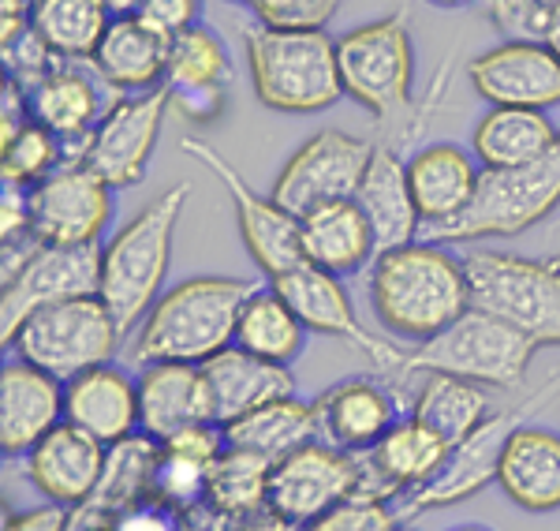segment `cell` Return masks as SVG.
I'll use <instances>...</instances> for the list:
<instances>
[{
  "label": "cell",
  "mask_w": 560,
  "mask_h": 531,
  "mask_svg": "<svg viewBox=\"0 0 560 531\" xmlns=\"http://www.w3.org/2000/svg\"><path fill=\"white\" fill-rule=\"evenodd\" d=\"M370 158H374V142L363 135H351L340 128H325L303 142L284 169L273 180V203L284 206L295 218L322 210L332 203L355 199L359 184H363Z\"/></svg>",
  "instance_id": "30bf717a"
},
{
  "label": "cell",
  "mask_w": 560,
  "mask_h": 531,
  "mask_svg": "<svg viewBox=\"0 0 560 531\" xmlns=\"http://www.w3.org/2000/svg\"><path fill=\"white\" fill-rule=\"evenodd\" d=\"M213 423L198 363H147L139 374V435L173 442L191 427Z\"/></svg>",
  "instance_id": "d4e9b609"
},
{
  "label": "cell",
  "mask_w": 560,
  "mask_h": 531,
  "mask_svg": "<svg viewBox=\"0 0 560 531\" xmlns=\"http://www.w3.org/2000/svg\"><path fill=\"white\" fill-rule=\"evenodd\" d=\"M269 475H273V461L250 453V449H236L224 442V453L213 461L206 498H210L232 524H240V520H250V517H258V512H266Z\"/></svg>",
  "instance_id": "8d00e7d4"
},
{
  "label": "cell",
  "mask_w": 560,
  "mask_h": 531,
  "mask_svg": "<svg viewBox=\"0 0 560 531\" xmlns=\"http://www.w3.org/2000/svg\"><path fill=\"white\" fill-rule=\"evenodd\" d=\"M546 45H549V49H553L557 57H560V12H557L553 26H549V38H546Z\"/></svg>",
  "instance_id": "db71d44e"
},
{
  "label": "cell",
  "mask_w": 560,
  "mask_h": 531,
  "mask_svg": "<svg viewBox=\"0 0 560 531\" xmlns=\"http://www.w3.org/2000/svg\"><path fill=\"white\" fill-rule=\"evenodd\" d=\"M453 453V446L430 430L422 419H400L393 430L366 453L355 457V501H382V506H396L411 490L427 487L433 475L441 472L445 457Z\"/></svg>",
  "instance_id": "ac0fdd59"
},
{
  "label": "cell",
  "mask_w": 560,
  "mask_h": 531,
  "mask_svg": "<svg viewBox=\"0 0 560 531\" xmlns=\"http://www.w3.org/2000/svg\"><path fill=\"white\" fill-rule=\"evenodd\" d=\"M4 531H71V509L49 501V506L20 512V517H12V512H8Z\"/></svg>",
  "instance_id": "681fc988"
},
{
  "label": "cell",
  "mask_w": 560,
  "mask_h": 531,
  "mask_svg": "<svg viewBox=\"0 0 560 531\" xmlns=\"http://www.w3.org/2000/svg\"><path fill=\"white\" fill-rule=\"evenodd\" d=\"M318 438L345 453H366L400 423V404L377 378H345L314 401Z\"/></svg>",
  "instance_id": "7402d4cb"
},
{
  "label": "cell",
  "mask_w": 560,
  "mask_h": 531,
  "mask_svg": "<svg viewBox=\"0 0 560 531\" xmlns=\"http://www.w3.org/2000/svg\"><path fill=\"white\" fill-rule=\"evenodd\" d=\"M232 79V57L224 42L217 38L210 26H191V31L168 38V71L165 86H229Z\"/></svg>",
  "instance_id": "74e56055"
},
{
  "label": "cell",
  "mask_w": 560,
  "mask_h": 531,
  "mask_svg": "<svg viewBox=\"0 0 560 531\" xmlns=\"http://www.w3.org/2000/svg\"><path fill=\"white\" fill-rule=\"evenodd\" d=\"M232 531H295V528H288L284 520L273 517V512H258V517H250V520H240Z\"/></svg>",
  "instance_id": "f907efd6"
},
{
  "label": "cell",
  "mask_w": 560,
  "mask_h": 531,
  "mask_svg": "<svg viewBox=\"0 0 560 531\" xmlns=\"http://www.w3.org/2000/svg\"><path fill=\"white\" fill-rule=\"evenodd\" d=\"M448 531H493V528H486V524H459V528H448Z\"/></svg>",
  "instance_id": "9f6ffc18"
},
{
  "label": "cell",
  "mask_w": 560,
  "mask_h": 531,
  "mask_svg": "<svg viewBox=\"0 0 560 531\" xmlns=\"http://www.w3.org/2000/svg\"><path fill=\"white\" fill-rule=\"evenodd\" d=\"M408 180L422 224L441 229L471 206L478 180H482V165L471 150L456 147V142H430L408 158Z\"/></svg>",
  "instance_id": "4316f807"
},
{
  "label": "cell",
  "mask_w": 560,
  "mask_h": 531,
  "mask_svg": "<svg viewBox=\"0 0 560 531\" xmlns=\"http://www.w3.org/2000/svg\"><path fill=\"white\" fill-rule=\"evenodd\" d=\"M198 15H202V0H142L139 8V20L165 38L198 26Z\"/></svg>",
  "instance_id": "ee69618b"
},
{
  "label": "cell",
  "mask_w": 560,
  "mask_h": 531,
  "mask_svg": "<svg viewBox=\"0 0 560 531\" xmlns=\"http://www.w3.org/2000/svg\"><path fill=\"white\" fill-rule=\"evenodd\" d=\"M120 340L124 333L102 296H71L34 311L8 348H15V356L42 367L45 374L71 382L83 371L108 363Z\"/></svg>",
  "instance_id": "9c48e42d"
},
{
  "label": "cell",
  "mask_w": 560,
  "mask_h": 531,
  "mask_svg": "<svg viewBox=\"0 0 560 531\" xmlns=\"http://www.w3.org/2000/svg\"><path fill=\"white\" fill-rule=\"evenodd\" d=\"M34 8H38V0H0V15L4 20H31Z\"/></svg>",
  "instance_id": "816d5d0a"
},
{
  "label": "cell",
  "mask_w": 560,
  "mask_h": 531,
  "mask_svg": "<svg viewBox=\"0 0 560 531\" xmlns=\"http://www.w3.org/2000/svg\"><path fill=\"white\" fill-rule=\"evenodd\" d=\"M475 308L527 333L538 345L560 348V263L475 247L464 255Z\"/></svg>",
  "instance_id": "ba28073f"
},
{
  "label": "cell",
  "mask_w": 560,
  "mask_h": 531,
  "mask_svg": "<svg viewBox=\"0 0 560 531\" xmlns=\"http://www.w3.org/2000/svg\"><path fill=\"white\" fill-rule=\"evenodd\" d=\"M102 8L108 12V20H128V15H139L142 0H102Z\"/></svg>",
  "instance_id": "f5cc1de1"
},
{
  "label": "cell",
  "mask_w": 560,
  "mask_h": 531,
  "mask_svg": "<svg viewBox=\"0 0 560 531\" xmlns=\"http://www.w3.org/2000/svg\"><path fill=\"white\" fill-rule=\"evenodd\" d=\"M560 206V135L549 154L530 165L482 173L471 206L456 221L430 229L433 244H475V240L520 236Z\"/></svg>",
  "instance_id": "52a82bcc"
},
{
  "label": "cell",
  "mask_w": 560,
  "mask_h": 531,
  "mask_svg": "<svg viewBox=\"0 0 560 531\" xmlns=\"http://www.w3.org/2000/svg\"><path fill=\"white\" fill-rule=\"evenodd\" d=\"M94 71L113 94H147L165 86L168 71V38L147 26L139 15L113 20L102 45L90 57Z\"/></svg>",
  "instance_id": "f1b7e54d"
},
{
  "label": "cell",
  "mask_w": 560,
  "mask_h": 531,
  "mask_svg": "<svg viewBox=\"0 0 560 531\" xmlns=\"http://www.w3.org/2000/svg\"><path fill=\"white\" fill-rule=\"evenodd\" d=\"M427 4H438V8H467L475 0H427Z\"/></svg>",
  "instance_id": "11a10c76"
},
{
  "label": "cell",
  "mask_w": 560,
  "mask_h": 531,
  "mask_svg": "<svg viewBox=\"0 0 560 531\" xmlns=\"http://www.w3.org/2000/svg\"><path fill=\"white\" fill-rule=\"evenodd\" d=\"M340 86L351 102H359L377 124L393 128L388 147L408 135V116L419 113L411 97L415 86V45L408 31V12H393L370 20L345 38H337Z\"/></svg>",
  "instance_id": "5b68a950"
},
{
  "label": "cell",
  "mask_w": 560,
  "mask_h": 531,
  "mask_svg": "<svg viewBox=\"0 0 560 531\" xmlns=\"http://www.w3.org/2000/svg\"><path fill=\"white\" fill-rule=\"evenodd\" d=\"M553 374H557V378H560V367H557V371H553Z\"/></svg>",
  "instance_id": "6f0895ef"
},
{
  "label": "cell",
  "mask_w": 560,
  "mask_h": 531,
  "mask_svg": "<svg viewBox=\"0 0 560 531\" xmlns=\"http://www.w3.org/2000/svg\"><path fill=\"white\" fill-rule=\"evenodd\" d=\"M292 303V311L300 314V322L306 326V333H325V337H340L348 345H355L359 353H366L382 371H400L404 356L393 340H385L382 333L366 330L355 314V303H351L345 277L329 274V269H318L311 263H300L288 274H280L269 281Z\"/></svg>",
  "instance_id": "e0dca14e"
},
{
  "label": "cell",
  "mask_w": 560,
  "mask_h": 531,
  "mask_svg": "<svg viewBox=\"0 0 560 531\" xmlns=\"http://www.w3.org/2000/svg\"><path fill=\"white\" fill-rule=\"evenodd\" d=\"M105 109L108 105L102 102L97 76H86L79 65H60L31 90L34 120L57 135V139L65 142L68 154L75 150V158L83 154L90 131L97 128V120L105 116Z\"/></svg>",
  "instance_id": "f546056e"
},
{
  "label": "cell",
  "mask_w": 560,
  "mask_h": 531,
  "mask_svg": "<svg viewBox=\"0 0 560 531\" xmlns=\"http://www.w3.org/2000/svg\"><path fill=\"white\" fill-rule=\"evenodd\" d=\"M168 109H173V90L168 86L147 90V94H116L105 116L97 120V128L90 131L79 161H86L116 192L139 184L147 176Z\"/></svg>",
  "instance_id": "4fadbf2b"
},
{
  "label": "cell",
  "mask_w": 560,
  "mask_h": 531,
  "mask_svg": "<svg viewBox=\"0 0 560 531\" xmlns=\"http://www.w3.org/2000/svg\"><path fill=\"white\" fill-rule=\"evenodd\" d=\"M355 203L366 213L370 229H374L377 255L415 244L422 229V213L411 195L408 161L400 158L396 147L374 142V158H370V169L355 192Z\"/></svg>",
  "instance_id": "484cf974"
},
{
  "label": "cell",
  "mask_w": 560,
  "mask_h": 531,
  "mask_svg": "<svg viewBox=\"0 0 560 531\" xmlns=\"http://www.w3.org/2000/svg\"><path fill=\"white\" fill-rule=\"evenodd\" d=\"M108 464V446L97 442L94 435L79 430L75 423H60L57 430L42 438L26 453V480L45 501L79 509L97 490Z\"/></svg>",
  "instance_id": "ffe728a7"
},
{
  "label": "cell",
  "mask_w": 560,
  "mask_h": 531,
  "mask_svg": "<svg viewBox=\"0 0 560 531\" xmlns=\"http://www.w3.org/2000/svg\"><path fill=\"white\" fill-rule=\"evenodd\" d=\"M243 57L250 86L266 109L288 116L325 113L345 97L337 68V38L329 31H277L243 26Z\"/></svg>",
  "instance_id": "277c9868"
},
{
  "label": "cell",
  "mask_w": 560,
  "mask_h": 531,
  "mask_svg": "<svg viewBox=\"0 0 560 531\" xmlns=\"http://www.w3.org/2000/svg\"><path fill=\"white\" fill-rule=\"evenodd\" d=\"M0 142H8V139H15L26 124L34 120V113H31V90H23L15 79H8L4 76V86H0Z\"/></svg>",
  "instance_id": "c3c4849f"
},
{
  "label": "cell",
  "mask_w": 560,
  "mask_h": 531,
  "mask_svg": "<svg viewBox=\"0 0 560 531\" xmlns=\"http://www.w3.org/2000/svg\"><path fill=\"white\" fill-rule=\"evenodd\" d=\"M224 442L236 449H250V453L266 457V461H284L295 449L322 442L318 438V412L314 404L300 397H284L273 404H261V408L247 412L236 423L224 427Z\"/></svg>",
  "instance_id": "d6a6232c"
},
{
  "label": "cell",
  "mask_w": 560,
  "mask_h": 531,
  "mask_svg": "<svg viewBox=\"0 0 560 531\" xmlns=\"http://www.w3.org/2000/svg\"><path fill=\"white\" fill-rule=\"evenodd\" d=\"M303 340H306V326L300 322V314L292 311V303H288L273 285L255 288V292L247 296V303H243V311H240V322H236V345L243 353L288 367L303 353Z\"/></svg>",
  "instance_id": "e575fe53"
},
{
  "label": "cell",
  "mask_w": 560,
  "mask_h": 531,
  "mask_svg": "<svg viewBox=\"0 0 560 531\" xmlns=\"http://www.w3.org/2000/svg\"><path fill=\"white\" fill-rule=\"evenodd\" d=\"M191 199V184H173L153 203L116 229V236L102 247V288L97 296L113 311L116 326L128 337L139 330L147 311L158 303L165 288L168 263H173V236L179 213Z\"/></svg>",
  "instance_id": "3957f363"
},
{
  "label": "cell",
  "mask_w": 560,
  "mask_h": 531,
  "mask_svg": "<svg viewBox=\"0 0 560 531\" xmlns=\"http://www.w3.org/2000/svg\"><path fill=\"white\" fill-rule=\"evenodd\" d=\"M247 277H187L158 296L135 330V359L147 363H198L236 345V322L255 292Z\"/></svg>",
  "instance_id": "7a4b0ae2"
},
{
  "label": "cell",
  "mask_w": 560,
  "mask_h": 531,
  "mask_svg": "<svg viewBox=\"0 0 560 531\" xmlns=\"http://www.w3.org/2000/svg\"><path fill=\"white\" fill-rule=\"evenodd\" d=\"M65 419L94 435L102 446H120L139 435V378L113 363L65 382Z\"/></svg>",
  "instance_id": "cb8c5ba5"
},
{
  "label": "cell",
  "mask_w": 560,
  "mask_h": 531,
  "mask_svg": "<svg viewBox=\"0 0 560 531\" xmlns=\"http://www.w3.org/2000/svg\"><path fill=\"white\" fill-rule=\"evenodd\" d=\"M400 517H396L393 506H382V501H345L340 509H332L329 517L314 520L306 528L295 531H400Z\"/></svg>",
  "instance_id": "7bdbcfd3"
},
{
  "label": "cell",
  "mask_w": 560,
  "mask_h": 531,
  "mask_svg": "<svg viewBox=\"0 0 560 531\" xmlns=\"http://www.w3.org/2000/svg\"><path fill=\"white\" fill-rule=\"evenodd\" d=\"M538 340L501 322L497 314L471 308L464 311L448 330L438 337L415 345V353L404 356V374H453L478 382L486 390H516L527 378L530 359L538 353Z\"/></svg>",
  "instance_id": "8992f818"
},
{
  "label": "cell",
  "mask_w": 560,
  "mask_h": 531,
  "mask_svg": "<svg viewBox=\"0 0 560 531\" xmlns=\"http://www.w3.org/2000/svg\"><path fill=\"white\" fill-rule=\"evenodd\" d=\"M475 94L504 109H557L560 57L546 42H501L467 60Z\"/></svg>",
  "instance_id": "d6986e66"
},
{
  "label": "cell",
  "mask_w": 560,
  "mask_h": 531,
  "mask_svg": "<svg viewBox=\"0 0 560 531\" xmlns=\"http://www.w3.org/2000/svg\"><path fill=\"white\" fill-rule=\"evenodd\" d=\"M20 240H34L31 195H26V187L0 184V247L20 244Z\"/></svg>",
  "instance_id": "bcb514c9"
},
{
  "label": "cell",
  "mask_w": 560,
  "mask_h": 531,
  "mask_svg": "<svg viewBox=\"0 0 560 531\" xmlns=\"http://www.w3.org/2000/svg\"><path fill=\"white\" fill-rule=\"evenodd\" d=\"M411 416L427 423L430 430H438L448 446H459L493 416L490 390L478 382H467V378L427 374L419 393L411 397Z\"/></svg>",
  "instance_id": "836d02e7"
},
{
  "label": "cell",
  "mask_w": 560,
  "mask_h": 531,
  "mask_svg": "<svg viewBox=\"0 0 560 531\" xmlns=\"http://www.w3.org/2000/svg\"><path fill=\"white\" fill-rule=\"evenodd\" d=\"M482 12L504 42H546L560 0H482Z\"/></svg>",
  "instance_id": "ab89813d"
},
{
  "label": "cell",
  "mask_w": 560,
  "mask_h": 531,
  "mask_svg": "<svg viewBox=\"0 0 560 531\" xmlns=\"http://www.w3.org/2000/svg\"><path fill=\"white\" fill-rule=\"evenodd\" d=\"M113 184H105L86 161L68 158L31 192V229L42 244H97L113 221Z\"/></svg>",
  "instance_id": "2e32d148"
},
{
  "label": "cell",
  "mask_w": 560,
  "mask_h": 531,
  "mask_svg": "<svg viewBox=\"0 0 560 531\" xmlns=\"http://www.w3.org/2000/svg\"><path fill=\"white\" fill-rule=\"evenodd\" d=\"M303 232V263L329 269L337 277H355L377 258V240L366 213L355 199L332 203L300 218Z\"/></svg>",
  "instance_id": "4dcf8cb0"
},
{
  "label": "cell",
  "mask_w": 560,
  "mask_h": 531,
  "mask_svg": "<svg viewBox=\"0 0 560 531\" xmlns=\"http://www.w3.org/2000/svg\"><path fill=\"white\" fill-rule=\"evenodd\" d=\"M557 393H560V382L549 374V382L541 385L535 397H527L520 408L493 412L471 438H464L459 446H453V453L445 457L441 472L433 475L427 487L411 490L408 498L393 506L396 517H400V524H408V520L422 517V512H430V509H448L464 498H475L478 490H486L490 483H497V464H501V449L509 442L512 427H520L527 412L541 408V404L553 401Z\"/></svg>",
  "instance_id": "8fae6325"
},
{
  "label": "cell",
  "mask_w": 560,
  "mask_h": 531,
  "mask_svg": "<svg viewBox=\"0 0 560 531\" xmlns=\"http://www.w3.org/2000/svg\"><path fill=\"white\" fill-rule=\"evenodd\" d=\"M179 150L187 158L202 161L210 173L221 180V187L229 192L232 210H236V224L247 255L255 258V266L273 281V277L288 274L303 263V232H300V218L288 213L284 206L273 203V195H258L255 187L243 180L236 165H229L217 150L206 147L202 139H191L184 135L179 139Z\"/></svg>",
  "instance_id": "7c38bea8"
},
{
  "label": "cell",
  "mask_w": 560,
  "mask_h": 531,
  "mask_svg": "<svg viewBox=\"0 0 560 531\" xmlns=\"http://www.w3.org/2000/svg\"><path fill=\"white\" fill-rule=\"evenodd\" d=\"M258 23L277 31H325L340 12V0H243Z\"/></svg>",
  "instance_id": "60d3db41"
},
{
  "label": "cell",
  "mask_w": 560,
  "mask_h": 531,
  "mask_svg": "<svg viewBox=\"0 0 560 531\" xmlns=\"http://www.w3.org/2000/svg\"><path fill=\"white\" fill-rule=\"evenodd\" d=\"M108 23L102 0H38L31 12V26L65 65H90Z\"/></svg>",
  "instance_id": "d590c367"
},
{
  "label": "cell",
  "mask_w": 560,
  "mask_h": 531,
  "mask_svg": "<svg viewBox=\"0 0 560 531\" xmlns=\"http://www.w3.org/2000/svg\"><path fill=\"white\" fill-rule=\"evenodd\" d=\"M370 308L393 337L415 345L438 337L459 314L475 308L464 255L433 240L385 251L370 269Z\"/></svg>",
  "instance_id": "6da1fadb"
},
{
  "label": "cell",
  "mask_w": 560,
  "mask_h": 531,
  "mask_svg": "<svg viewBox=\"0 0 560 531\" xmlns=\"http://www.w3.org/2000/svg\"><path fill=\"white\" fill-rule=\"evenodd\" d=\"M65 161H68L65 142L49 128H42L38 120H31L15 139L0 142V184L26 187L31 192L34 184H42Z\"/></svg>",
  "instance_id": "f35d334b"
},
{
  "label": "cell",
  "mask_w": 560,
  "mask_h": 531,
  "mask_svg": "<svg viewBox=\"0 0 560 531\" xmlns=\"http://www.w3.org/2000/svg\"><path fill=\"white\" fill-rule=\"evenodd\" d=\"M173 90V86H168ZM229 105V90L224 86H184L173 90V109L191 124H213Z\"/></svg>",
  "instance_id": "7dc6e473"
},
{
  "label": "cell",
  "mask_w": 560,
  "mask_h": 531,
  "mask_svg": "<svg viewBox=\"0 0 560 531\" xmlns=\"http://www.w3.org/2000/svg\"><path fill=\"white\" fill-rule=\"evenodd\" d=\"M65 423V382L15 359L0 371V453L26 457Z\"/></svg>",
  "instance_id": "44dd1931"
},
{
  "label": "cell",
  "mask_w": 560,
  "mask_h": 531,
  "mask_svg": "<svg viewBox=\"0 0 560 531\" xmlns=\"http://www.w3.org/2000/svg\"><path fill=\"white\" fill-rule=\"evenodd\" d=\"M355 457L325 442H311L273 464L266 512H273L288 528H306L355 498Z\"/></svg>",
  "instance_id": "9a60e30c"
},
{
  "label": "cell",
  "mask_w": 560,
  "mask_h": 531,
  "mask_svg": "<svg viewBox=\"0 0 560 531\" xmlns=\"http://www.w3.org/2000/svg\"><path fill=\"white\" fill-rule=\"evenodd\" d=\"M497 487L523 512L560 509V435L546 427H512L497 464Z\"/></svg>",
  "instance_id": "83f0119b"
},
{
  "label": "cell",
  "mask_w": 560,
  "mask_h": 531,
  "mask_svg": "<svg viewBox=\"0 0 560 531\" xmlns=\"http://www.w3.org/2000/svg\"><path fill=\"white\" fill-rule=\"evenodd\" d=\"M105 531H184V524H179V512L173 506H165V501H158L150 494V498L135 501L120 517L108 520Z\"/></svg>",
  "instance_id": "f6af8a7d"
},
{
  "label": "cell",
  "mask_w": 560,
  "mask_h": 531,
  "mask_svg": "<svg viewBox=\"0 0 560 531\" xmlns=\"http://www.w3.org/2000/svg\"><path fill=\"white\" fill-rule=\"evenodd\" d=\"M102 288V247L97 244H38L23 258L12 277H4L0 292V340L12 345L20 326L45 303H60L71 296H97Z\"/></svg>",
  "instance_id": "5bb4252c"
},
{
  "label": "cell",
  "mask_w": 560,
  "mask_h": 531,
  "mask_svg": "<svg viewBox=\"0 0 560 531\" xmlns=\"http://www.w3.org/2000/svg\"><path fill=\"white\" fill-rule=\"evenodd\" d=\"M206 397H210V412L217 427H229L247 412L273 404L284 397H295V378L292 367L269 363L261 356L243 353L240 345H229L224 353L202 363Z\"/></svg>",
  "instance_id": "603a6c76"
},
{
  "label": "cell",
  "mask_w": 560,
  "mask_h": 531,
  "mask_svg": "<svg viewBox=\"0 0 560 531\" xmlns=\"http://www.w3.org/2000/svg\"><path fill=\"white\" fill-rule=\"evenodd\" d=\"M560 128L546 109H504L490 105L482 120L471 131V154L482 165V173L520 169L549 154Z\"/></svg>",
  "instance_id": "1f68e13d"
},
{
  "label": "cell",
  "mask_w": 560,
  "mask_h": 531,
  "mask_svg": "<svg viewBox=\"0 0 560 531\" xmlns=\"http://www.w3.org/2000/svg\"><path fill=\"white\" fill-rule=\"evenodd\" d=\"M0 49H4V76L15 79L23 90H34L49 71H57L65 65V60L45 45V38L34 26H26L12 42H0Z\"/></svg>",
  "instance_id": "b9f144b4"
}]
</instances>
